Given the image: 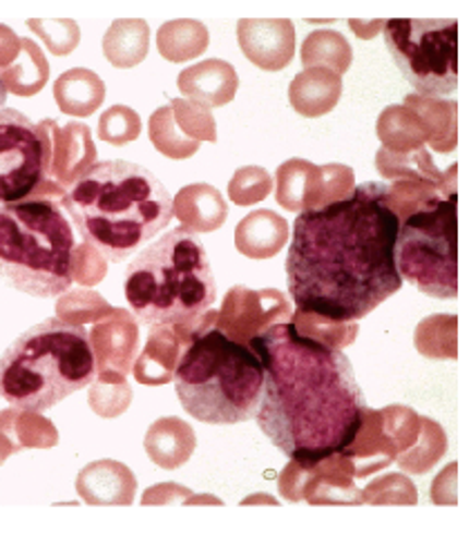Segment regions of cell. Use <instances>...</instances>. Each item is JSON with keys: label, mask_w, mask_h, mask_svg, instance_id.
I'll list each match as a JSON object with an SVG mask.
<instances>
[{"label": "cell", "mask_w": 469, "mask_h": 558, "mask_svg": "<svg viewBox=\"0 0 469 558\" xmlns=\"http://www.w3.org/2000/svg\"><path fill=\"white\" fill-rule=\"evenodd\" d=\"M387 189L362 183L340 202L298 215L285 264L298 311L356 322L402 289L400 219L387 204Z\"/></svg>", "instance_id": "6da1fadb"}, {"label": "cell", "mask_w": 469, "mask_h": 558, "mask_svg": "<svg viewBox=\"0 0 469 558\" xmlns=\"http://www.w3.org/2000/svg\"><path fill=\"white\" fill-rule=\"evenodd\" d=\"M264 366L255 421L300 468L342 453L358 436L366 400L349 357L281 322L249 344Z\"/></svg>", "instance_id": "7a4b0ae2"}, {"label": "cell", "mask_w": 469, "mask_h": 558, "mask_svg": "<svg viewBox=\"0 0 469 558\" xmlns=\"http://www.w3.org/2000/svg\"><path fill=\"white\" fill-rule=\"evenodd\" d=\"M61 206L81 238L112 264L144 251L175 217L166 185L148 168L123 159L94 163Z\"/></svg>", "instance_id": "3957f363"}, {"label": "cell", "mask_w": 469, "mask_h": 558, "mask_svg": "<svg viewBox=\"0 0 469 558\" xmlns=\"http://www.w3.org/2000/svg\"><path fill=\"white\" fill-rule=\"evenodd\" d=\"M123 293L132 313L148 327L188 322L211 311L217 284L197 232L181 226L141 251L128 264Z\"/></svg>", "instance_id": "277c9868"}, {"label": "cell", "mask_w": 469, "mask_h": 558, "mask_svg": "<svg viewBox=\"0 0 469 558\" xmlns=\"http://www.w3.org/2000/svg\"><path fill=\"white\" fill-rule=\"evenodd\" d=\"M97 378L89 333L59 317L19 336L0 357V398L16 409L47 411Z\"/></svg>", "instance_id": "5b68a950"}, {"label": "cell", "mask_w": 469, "mask_h": 558, "mask_svg": "<svg viewBox=\"0 0 469 558\" xmlns=\"http://www.w3.org/2000/svg\"><path fill=\"white\" fill-rule=\"evenodd\" d=\"M172 380L181 407L195 421L240 425L260 409L264 366L251 347L213 327L185 347Z\"/></svg>", "instance_id": "8992f818"}, {"label": "cell", "mask_w": 469, "mask_h": 558, "mask_svg": "<svg viewBox=\"0 0 469 558\" xmlns=\"http://www.w3.org/2000/svg\"><path fill=\"white\" fill-rule=\"evenodd\" d=\"M76 238L55 199L0 206V279L32 298H59L74 282Z\"/></svg>", "instance_id": "52a82bcc"}, {"label": "cell", "mask_w": 469, "mask_h": 558, "mask_svg": "<svg viewBox=\"0 0 469 558\" xmlns=\"http://www.w3.org/2000/svg\"><path fill=\"white\" fill-rule=\"evenodd\" d=\"M396 268L420 293L458 298V195H438L400 221Z\"/></svg>", "instance_id": "ba28073f"}, {"label": "cell", "mask_w": 469, "mask_h": 558, "mask_svg": "<svg viewBox=\"0 0 469 558\" xmlns=\"http://www.w3.org/2000/svg\"><path fill=\"white\" fill-rule=\"evenodd\" d=\"M387 50L418 97L445 99L458 87V23L385 21Z\"/></svg>", "instance_id": "9c48e42d"}, {"label": "cell", "mask_w": 469, "mask_h": 558, "mask_svg": "<svg viewBox=\"0 0 469 558\" xmlns=\"http://www.w3.org/2000/svg\"><path fill=\"white\" fill-rule=\"evenodd\" d=\"M47 136L23 112L0 110V206L34 197L47 179Z\"/></svg>", "instance_id": "30bf717a"}, {"label": "cell", "mask_w": 469, "mask_h": 558, "mask_svg": "<svg viewBox=\"0 0 469 558\" xmlns=\"http://www.w3.org/2000/svg\"><path fill=\"white\" fill-rule=\"evenodd\" d=\"M291 315V302L285 293L275 289L253 291L249 287H232L217 311L215 329L249 347L255 336L275 327V324L289 322Z\"/></svg>", "instance_id": "8fae6325"}, {"label": "cell", "mask_w": 469, "mask_h": 558, "mask_svg": "<svg viewBox=\"0 0 469 558\" xmlns=\"http://www.w3.org/2000/svg\"><path fill=\"white\" fill-rule=\"evenodd\" d=\"M217 322V311H206L200 317L177 324H161V327H151L148 342L132 364V374L139 385L161 387L172 383L175 368L195 336L213 329Z\"/></svg>", "instance_id": "7c38bea8"}, {"label": "cell", "mask_w": 469, "mask_h": 558, "mask_svg": "<svg viewBox=\"0 0 469 558\" xmlns=\"http://www.w3.org/2000/svg\"><path fill=\"white\" fill-rule=\"evenodd\" d=\"M38 125L47 136V150H50L47 179L68 193L97 163V148H94L89 128L76 121L61 125L55 119H45Z\"/></svg>", "instance_id": "4fadbf2b"}, {"label": "cell", "mask_w": 469, "mask_h": 558, "mask_svg": "<svg viewBox=\"0 0 469 558\" xmlns=\"http://www.w3.org/2000/svg\"><path fill=\"white\" fill-rule=\"evenodd\" d=\"M97 376L128 378L139 349V324L125 308H112L89 331Z\"/></svg>", "instance_id": "5bb4252c"}, {"label": "cell", "mask_w": 469, "mask_h": 558, "mask_svg": "<svg viewBox=\"0 0 469 558\" xmlns=\"http://www.w3.org/2000/svg\"><path fill=\"white\" fill-rule=\"evenodd\" d=\"M238 43L244 57L266 72L285 70L296 54V27L289 19H242Z\"/></svg>", "instance_id": "9a60e30c"}, {"label": "cell", "mask_w": 469, "mask_h": 558, "mask_svg": "<svg viewBox=\"0 0 469 558\" xmlns=\"http://www.w3.org/2000/svg\"><path fill=\"white\" fill-rule=\"evenodd\" d=\"M76 492L87 505L128 507L136 494V478L119 460H97L79 472Z\"/></svg>", "instance_id": "2e32d148"}, {"label": "cell", "mask_w": 469, "mask_h": 558, "mask_svg": "<svg viewBox=\"0 0 469 558\" xmlns=\"http://www.w3.org/2000/svg\"><path fill=\"white\" fill-rule=\"evenodd\" d=\"M177 87L188 101L211 110L228 106L234 99L240 87V76L230 63L221 59H208L193 68H185L177 78Z\"/></svg>", "instance_id": "e0dca14e"}, {"label": "cell", "mask_w": 469, "mask_h": 558, "mask_svg": "<svg viewBox=\"0 0 469 558\" xmlns=\"http://www.w3.org/2000/svg\"><path fill=\"white\" fill-rule=\"evenodd\" d=\"M57 442L55 423L38 411L16 407L0 411V464L23 449H52Z\"/></svg>", "instance_id": "ac0fdd59"}, {"label": "cell", "mask_w": 469, "mask_h": 558, "mask_svg": "<svg viewBox=\"0 0 469 558\" xmlns=\"http://www.w3.org/2000/svg\"><path fill=\"white\" fill-rule=\"evenodd\" d=\"M275 199L291 213L322 208V166L306 159H289L275 172Z\"/></svg>", "instance_id": "d6986e66"}, {"label": "cell", "mask_w": 469, "mask_h": 558, "mask_svg": "<svg viewBox=\"0 0 469 558\" xmlns=\"http://www.w3.org/2000/svg\"><path fill=\"white\" fill-rule=\"evenodd\" d=\"M342 97V76L324 70L309 68L300 72L289 87V101L293 110L306 119H317L332 112Z\"/></svg>", "instance_id": "ffe728a7"}, {"label": "cell", "mask_w": 469, "mask_h": 558, "mask_svg": "<svg viewBox=\"0 0 469 558\" xmlns=\"http://www.w3.org/2000/svg\"><path fill=\"white\" fill-rule=\"evenodd\" d=\"M289 242L287 219L273 210H253L234 230V246L251 259H270Z\"/></svg>", "instance_id": "44dd1931"}, {"label": "cell", "mask_w": 469, "mask_h": 558, "mask_svg": "<svg viewBox=\"0 0 469 558\" xmlns=\"http://www.w3.org/2000/svg\"><path fill=\"white\" fill-rule=\"evenodd\" d=\"M172 215L193 232H215L226 223L228 204L208 183H193L181 189L172 199Z\"/></svg>", "instance_id": "7402d4cb"}, {"label": "cell", "mask_w": 469, "mask_h": 558, "mask_svg": "<svg viewBox=\"0 0 469 558\" xmlns=\"http://www.w3.org/2000/svg\"><path fill=\"white\" fill-rule=\"evenodd\" d=\"M144 447L157 468L172 472L191 460L197 449V436L185 421H179V417H161V421L151 425Z\"/></svg>", "instance_id": "603a6c76"}, {"label": "cell", "mask_w": 469, "mask_h": 558, "mask_svg": "<svg viewBox=\"0 0 469 558\" xmlns=\"http://www.w3.org/2000/svg\"><path fill=\"white\" fill-rule=\"evenodd\" d=\"M55 99L63 114L83 119L104 106L106 83L97 72L85 68H72L57 78Z\"/></svg>", "instance_id": "cb8c5ba5"}, {"label": "cell", "mask_w": 469, "mask_h": 558, "mask_svg": "<svg viewBox=\"0 0 469 558\" xmlns=\"http://www.w3.org/2000/svg\"><path fill=\"white\" fill-rule=\"evenodd\" d=\"M151 50V27L141 19H119L115 21L104 36V54L119 68H136L144 63Z\"/></svg>", "instance_id": "d4e9b609"}, {"label": "cell", "mask_w": 469, "mask_h": 558, "mask_svg": "<svg viewBox=\"0 0 469 558\" xmlns=\"http://www.w3.org/2000/svg\"><path fill=\"white\" fill-rule=\"evenodd\" d=\"M208 29L193 19L168 21L157 32V50L170 63H185L202 57L208 50Z\"/></svg>", "instance_id": "484cf974"}, {"label": "cell", "mask_w": 469, "mask_h": 558, "mask_svg": "<svg viewBox=\"0 0 469 558\" xmlns=\"http://www.w3.org/2000/svg\"><path fill=\"white\" fill-rule=\"evenodd\" d=\"M375 168L385 177L394 181H425L432 185H438V189L445 195L447 193V177L434 166V159L425 148H418L411 153H394L383 148L378 155H375Z\"/></svg>", "instance_id": "4316f807"}, {"label": "cell", "mask_w": 469, "mask_h": 558, "mask_svg": "<svg viewBox=\"0 0 469 558\" xmlns=\"http://www.w3.org/2000/svg\"><path fill=\"white\" fill-rule=\"evenodd\" d=\"M50 78V63H47L43 50L29 38H21V54L19 59L0 70V81L5 89L16 97H34L45 87Z\"/></svg>", "instance_id": "83f0119b"}, {"label": "cell", "mask_w": 469, "mask_h": 558, "mask_svg": "<svg viewBox=\"0 0 469 558\" xmlns=\"http://www.w3.org/2000/svg\"><path fill=\"white\" fill-rule=\"evenodd\" d=\"M378 136L387 150L394 153H411L425 148L430 144V134L425 123L420 121L416 112L407 106H392L378 119Z\"/></svg>", "instance_id": "f1b7e54d"}, {"label": "cell", "mask_w": 469, "mask_h": 558, "mask_svg": "<svg viewBox=\"0 0 469 558\" xmlns=\"http://www.w3.org/2000/svg\"><path fill=\"white\" fill-rule=\"evenodd\" d=\"M405 106L420 117L430 134V146L436 153H452L456 148V101H441L409 95Z\"/></svg>", "instance_id": "f546056e"}, {"label": "cell", "mask_w": 469, "mask_h": 558, "mask_svg": "<svg viewBox=\"0 0 469 558\" xmlns=\"http://www.w3.org/2000/svg\"><path fill=\"white\" fill-rule=\"evenodd\" d=\"M300 57H302L304 70L324 68L342 76L351 68L353 50L349 40L340 32L317 29L304 38Z\"/></svg>", "instance_id": "4dcf8cb0"}, {"label": "cell", "mask_w": 469, "mask_h": 558, "mask_svg": "<svg viewBox=\"0 0 469 558\" xmlns=\"http://www.w3.org/2000/svg\"><path fill=\"white\" fill-rule=\"evenodd\" d=\"M148 134L153 146L168 159H191L200 150V142H193L183 134L172 117V108L164 106L153 112L148 123Z\"/></svg>", "instance_id": "1f68e13d"}, {"label": "cell", "mask_w": 469, "mask_h": 558, "mask_svg": "<svg viewBox=\"0 0 469 558\" xmlns=\"http://www.w3.org/2000/svg\"><path fill=\"white\" fill-rule=\"evenodd\" d=\"M420 434H418V445L409 449V453H400L396 460L405 472L411 474H425L430 468L443 458L447 449L445 434L441 425L434 421H428V417H420Z\"/></svg>", "instance_id": "d6a6232c"}, {"label": "cell", "mask_w": 469, "mask_h": 558, "mask_svg": "<svg viewBox=\"0 0 469 558\" xmlns=\"http://www.w3.org/2000/svg\"><path fill=\"white\" fill-rule=\"evenodd\" d=\"M291 322L302 336L313 338L326 347H334L340 351L345 347H349L358 336L356 322H336V319H326V317H320L313 313H302V311H296L291 315Z\"/></svg>", "instance_id": "836d02e7"}, {"label": "cell", "mask_w": 469, "mask_h": 558, "mask_svg": "<svg viewBox=\"0 0 469 558\" xmlns=\"http://www.w3.org/2000/svg\"><path fill=\"white\" fill-rule=\"evenodd\" d=\"M92 411L101 417H117L123 411H128L132 402V389L125 378H112V376H97L89 385V398H87Z\"/></svg>", "instance_id": "e575fe53"}, {"label": "cell", "mask_w": 469, "mask_h": 558, "mask_svg": "<svg viewBox=\"0 0 469 558\" xmlns=\"http://www.w3.org/2000/svg\"><path fill=\"white\" fill-rule=\"evenodd\" d=\"M456 327V315H432L428 319L420 322V327L416 331V347L422 355L428 357H436V360H445V357H456L454 351L447 349V344L452 349H456V340H447V329ZM452 336H456V331H449Z\"/></svg>", "instance_id": "d590c367"}, {"label": "cell", "mask_w": 469, "mask_h": 558, "mask_svg": "<svg viewBox=\"0 0 469 558\" xmlns=\"http://www.w3.org/2000/svg\"><path fill=\"white\" fill-rule=\"evenodd\" d=\"M273 191V177L262 166H244L232 174L228 197L238 206H253L264 202Z\"/></svg>", "instance_id": "8d00e7d4"}, {"label": "cell", "mask_w": 469, "mask_h": 558, "mask_svg": "<svg viewBox=\"0 0 469 558\" xmlns=\"http://www.w3.org/2000/svg\"><path fill=\"white\" fill-rule=\"evenodd\" d=\"M27 27L40 36L55 57L72 54L81 43V29L70 19H29Z\"/></svg>", "instance_id": "74e56055"}, {"label": "cell", "mask_w": 469, "mask_h": 558, "mask_svg": "<svg viewBox=\"0 0 469 558\" xmlns=\"http://www.w3.org/2000/svg\"><path fill=\"white\" fill-rule=\"evenodd\" d=\"M115 306H110L99 293L94 291H72V293H63V298L57 304V317L70 324H83L87 322H99L101 317H106L108 313H112Z\"/></svg>", "instance_id": "f35d334b"}, {"label": "cell", "mask_w": 469, "mask_h": 558, "mask_svg": "<svg viewBox=\"0 0 469 558\" xmlns=\"http://www.w3.org/2000/svg\"><path fill=\"white\" fill-rule=\"evenodd\" d=\"M168 106L172 108V117L188 138H193V142L200 144L217 142V125L208 108L197 106L188 99H172Z\"/></svg>", "instance_id": "ab89813d"}, {"label": "cell", "mask_w": 469, "mask_h": 558, "mask_svg": "<svg viewBox=\"0 0 469 558\" xmlns=\"http://www.w3.org/2000/svg\"><path fill=\"white\" fill-rule=\"evenodd\" d=\"M99 138L110 146L132 144L141 134V119L128 106H112L99 119Z\"/></svg>", "instance_id": "60d3db41"}, {"label": "cell", "mask_w": 469, "mask_h": 558, "mask_svg": "<svg viewBox=\"0 0 469 558\" xmlns=\"http://www.w3.org/2000/svg\"><path fill=\"white\" fill-rule=\"evenodd\" d=\"M362 502H373V505H416L418 494L416 487L405 478V476H385L381 481H375L369 485L364 492H360Z\"/></svg>", "instance_id": "b9f144b4"}, {"label": "cell", "mask_w": 469, "mask_h": 558, "mask_svg": "<svg viewBox=\"0 0 469 558\" xmlns=\"http://www.w3.org/2000/svg\"><path fill=\"white\" fill-rule=\"evenodd\" d=\"M108 272V259L87 242L74 251V282L81 287H97Z\"/></svg>", "instance_id": "7bdbcfd3"}, {"label": "cell", "mask_w": 469, "mask_h": 558, "mask_svg": "<svg viewBox=\"0 0 469 558\" xmlns=\"http://www.w3.org/2000/svg\"><path fill=\"white\" fill-rule=\"evenodd\" d=\"M195 494L188 489V487H181L177 483H161V485H155L151 487L146 494H144V505H177V502H191Z\"/></svg>", "instance_id": "ee69618b"}, {"label": "cell", "mask_w": 469, "mask_h": 558, "mask_svg": "<svg viewBox=\"0 0 469 558\" xmlns=\"http://www.w3.org/2000/svg\"><path fill=\"white\" fill-rule=\"evenodd\" d=\"M21 54V38L8 25H0V70L10 68Z\"/></svg>", "instance_id": "f6af8a7d"}, {"label": "cell", "mask_w": 469, "mask_h": 558, "mask_svg": "<svg viewBox=\"0 0 469 558\" xmlns=\"http://www.w3.org/2000/svg\"><path fill=\"white\" fill-rule=\"evenodd\" d=\"M385 21H371V23H362V21H349V27L360 36V38H373L375 32L383 29Z\"/></svg>", "instance_id": "bcb514c9"}, {"label": "cell", "mask_w": 469, "mask_h": 558, "mask_svg": "<svg viewBox=\"0 0 469 558\" xmlns=\"http://www.w3.org/2000/svg\"><path fill=\"white\" fill-rule=\"evenodd\" d=\"M5 104H8V89H5L3 81H0V110H3Z\"/></svg>", "instance_id": "7dc6e473"}]
</instances>
